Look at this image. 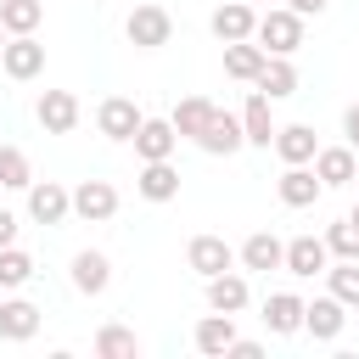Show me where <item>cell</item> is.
Masks as SVG:
<instances>
[{
  "mask_svg": "<svg viewBox=\"0 0 359 359\" xmlns=\"http://www.w3.org/2000/svg\"><path fill=\"white\" fill-rule=\"evenodd\" d=\"M252 39H258V45L269 50V56H292V50L303 45V17H297L292 6H269V11L258 17Z\"/></svg>",
  "mask_w": 359,
  "mask_h": 359,
  "instance_id": "1",
  "label": "cell"
},
{
  "mask_svg": "<svg viewBox=\"0 0 359 359\" xmlns=\"http://www.w3.org/2000/svg\"><path fill=\"white\" fill-rule=\"evenodd\" d=\"M123 34H129V45L135 50H157V45H168V34H174V17L163 11V6H135L129 17H123Z\"/></svg>",
  "mask_w": 359,
  "mask_h": 359,
  "instance_id": "2",
  "label": "cell"
},
{
  "mask_svg": "<svg viewBox=\"0 0 359 359\" xmlns=\"http://www.w3.org/2000/svg\"><path fill=\"white\" fill-rule=\"evenodd\" d=\"M196 146H202L208 157H230V151H241V146H247V129H241V118H236V112H224V107H213V118L202 123V135H196Z\"/></svg>",
  "mask_w": 359,
  "mask_h": 359,
  "instance_id": "3",
  "label": "cell"
},
{
  "mask_svg": "<svg viewBox=\"0 0 359 359\" xmlns=\"http://www.w3.org/2000/svg\"><path fill=\"white\" fill-rule=\"evenodd\" d=\"M342 325H348V303L342 297H314V303H303V331L314 337V342H337L342 337Z\"/></svg>",
  "mask_w": 359,
  "mask_h": 359,
  "instance_id": "4",
  "label": "cell"
},
{
  "mask_svg": "<svg viewBox=\"0 0 359 359\" xmlns=\"http://www.w3.org/2000/svg\"><path fill=\"white\" fill-rule=\"evenodd\" d=\"M0 67H6L11 79H39V73H45V45H39L34 34H11L6 50H0Z\"/></svg>",
  "mask_w": 359,
  "mask_h": 359,
  "instance_id": "5",
  "label": "cell"
},
{
  "mask_svg": "<svg viewBox=\"0 0 359 359\" xmlns=\"http://www.w3.org/2000/svg\"><path fill=\"white\" fill-rule=\"evenodd\" d=\"M73 213H79L84 224H107V219L118 213V191H112L107 180H79V191H73Z\"/></svg>",
  "mask_w": 359,
  "mask_h": 359,
  "instance_id": "6",
  "label": "cell"
},
{
  "mask_svg": "<svg viewBox=\"0 0 359 359\" xmlns=\"http://www.w3.org/2000/svg\"><path fill=\"white\" fill-rule=\"evenodd\" d=\"M28 213H34L39 224H67L73 191H62L56 180H34V185H28Z\"/></svg>",
  "mask_w": 359,
  "mask_h": 359,
  "instance_id": "7",
  "label": "cell"
},
{
  "mask_svg": "<svg viewBox=\"0 0 359 359\" xmlns=\"http://www.w3.org/2000/svg\"><path fill=\"white\" fill-rule=\"evenodd\" d=\"M95 123H101L107 140H135V129H140L146 118H140V107H135L129 95H107L101 112H95Z\"/></svg>",
  "mask_w": 359,
  "mask_h": 359,
  "instance_id": "8",
  "label": "cell"
},
{
  "mask_svg": "<svg viewBox=\"0 0 359 359\" xmlns=\"http://www.w3.org/2000/svg\"><path fill=\"white\" fill-rule=\"evenodd\" d=\"M174 146H180V129H174L168 118H146V123L135 129V151H140V163H163V157H174Z\"/></svg>",
  "mask_w": 359,
  "mask_h": 359,
  "instance_id": "9",
  "label": "cell"
},
{
  "mask_svg": "<svg viewBox=\"0 0 359 359\" xmlns=\"http://www.w3.org/2000/svg\"><path fill=\"white\" fill-rule=\"evenodd\" d=\"M275 191H280V202H286V208H314V196L325 191V180H320L309 163H286V174H280V185H275Z\"/></svg>",
  "mask_w": 359,
  "mask_h": 359,
  "instance_id": "10",
  "label": "cell"
},
{
  "mask_svg": "<svg viewBox=\"0 0 359 359\" xmlns=\"http://www.w3.org/2000/svg\"><path fill=\"white\" fill-rule=\"evenodd\" d=\"M185 258H191V269H196L202 280H213V275H224V269L236 264V252H230L224 236H196V241L185 247Z\"/></svg>",
  "mask_w": 359,
  "mask_h": 359,
  "instance_id": "11",
  "label": "cell"
},
{
  "mask_svg": "<svg viewBox=\"0 0 359 359\" xmlns=\"http://www.w3.org/2000/svg\"><path fill=\"white\" fill-rule=\"evenodd\" d=\"M325 264H331V247H325V236H297V241H286V275H325Z\"/></svg>",
  "mask_w": 359,
  "mask_h": 359,
  "instance_id": "12",
  "label": "cell"
},
{
  "mask_svg": "<svg viewBox=\"0 0 359 359\" xmlns=\"http://www.w3.org/2000/svg\"><path fill=\"white\" fill-rule=\"evenodd\" d=\"M79 123V95L73 90H45L39 95V129L45 135H67Z\"/></svg>",
  "mask_w": 359,
  "mask_h": 359,
  "instance_id": "13",
  "label": "cell"
},
{
  "mask_svg": "<svg viewBox=\"0 0 359 359\" xmlns=\"http://www.w3.org/2000/svg\"><path fill=\"white\" fill-rule=\"evenodd\" d=\"M252 28H258V11H252L247 0H230V6H219V11H213V34H219L224 45L252 39Z\"/></svg>",
  "mask_w": 359,
  "mask_h": 359,
  "instance_id": "14",
  "label": "cell"
},
{
  "mask_svg": "<svg viewBox=\"0 0 359 359\" xmlns=\"http://www.w3.org/2000/svg\"><path fill=\"white\" fill-rule=\"evenodd\" d=\"M264 62H269V50H264L258 39H236V45H224V73L241 79V84H252V79L264 73Z\"/></svg>",
  "mask_w": 359,
  "mask_h": 359,
  "instance_id": "15",
  "label": "cell"
},
{
  "mask_svg": "<svg viewBox=\"0 0 359 359\" xmlns=\"http://www.w3.org/2000/svg\"><path fill=\"white\" fill-rule=\"evenodd\" d=\"M314 174H320L325 185H353V174H359L353 146H320V151H314Z\"/></svg>",
  "mask_w": 359,
  "mask_h": 359,
  "instance_id": "16",
  "label": "cell"
},
{
  "mask_svg": "<svg viewBox=\"0 0 359 359\" xmlns=\"http://www.w3.org/2000/svg\"><path fill=\"white\" fill-rule=\"evenodd\" d=\"M135 191L146 196V202H174L180 196V168L163 157V163H146L140 168V180H135Z\"/></svg>",
  "mask_w": 359,
  "mask_h": 359,
  "instance_id": "17",
  "label": "cell"
},
{
  "mask_svg": "<svg viewBox=\"0 0 359 359\" xmlns=\"http://www.w3.org/2000/svg\"><path fill=\"white\" fill-rule=\"evenodd\" d=\"M241 264H247V269H258V275L286 269V241H275L269 230H258V236H247V241H241Z\"/></svg>",
  "mask_w": 359,
  "mask_h": 359,
  "instance_id": "18",
  "label": "cell"
},
{
  "mask_svg": "<svg viewBox=\"0 0 359 359\" xmlns=\"http://www.w3.org/2000/svg\"><path fill=\"white\" fill-rule=\"evenodd\" d=\"M73 286H79L84 297H101V292L112 286V264H107V252H73Z\"/></svg>",
  "mask_w": 359,
  "mask_h": 359,
  "instance_id": "19",
  "label": "cell"
},
{
  "mask_svg": "<svg viewBox=\"0 0 359 359\" xmlns=\"http://www.w3.org/2000/svg\"><path fill=\"white\" fill-rule=\"evenodd\" d=\"M264 325H269L275 337L303 331V297H297V292H275V297H264Z\"/></svg>",
  "mask_w": 359,
  "mask_h": 359,
  "instance_id": "20",
  "label": "cell"
},
{
  "mask_svg": "<svg viewBox=\"0 0 359 359\" xmlns=\"http://www.w3.org/2000/svg\"><path fill=\"white\" fill-rule=\"evenodd\" d=\"M34 331H39V309L28 297H6L0 303V337L6 342H28Z\"/></svg>",
  "mask_w": 359,
  "mask_h": 359,
  "instance_id": "21",
  "label": "cell"
},
{
  "mask_svg": "<svg viewBox=\"0 0 359 359\" xmlns=\"http://www.w3.org/2000/svg\"><path fill=\"white\" fill-rule=\"evenodd\" d=\"M241 129H247V146H275V118H269V95L252 90L247 107H241Z\"/></svg>",
  "mask_w": 359,
  "mask_h": 359,
  "instance_id": "22",
  "label": "cell"
},
{
  "mask_svg": "<svg viewBox=\"0 0 359 359\" xmlns=\"http://www.w3.org/2000/svg\"><path fill=\"white\" fill-rule=\"evenodd\" d=\"M230 342H236V314H219V309H213V314L196 325V348H202L208 359H224Z\"/></svg>",
  "mask_w": 359,
  "mask_h": 359,
  "instance_id": "23",
  "label": "cell"
},
{
  "mask_svg": "<svg viewBox=\"0 0 359 359\" xmlns=\"http://www.w3.org/2000/svg\"><path fill=\"white\" fill-rule=\"evenodd\" d=\"M275 151H280V163H314L320 140L309 123H286V129H275Z\"/></svg>",
  "mask_w": 359,
  "mask_h": 359,
  "instance_id": "24",
  "label": "cell"
},
{
  "mask_svg": "<svg viewBox=\"0 0 359 359\" xmlns=\"http://www.w3.org/2000/svg\"><path fill=\"white\" fill-rule=\"evenodd\" d=\"M208 309H219V314H241V309H247V280H241L236 269L213 275V280H208Z\"/></svg>",
  "mask_w": 359,
  "mask_h": 359,
  "instance_id": "25",
  "label": "cell"
},
{
  "mask_svg": "<svg viewBox=\"0 0 359 359\" xmlns=\"http://www.w3.org/2000/svg\"><path fill=\"white\" fill-rule=\"evenodd\" d=\"M252 84H258L269 101H280V95H292V90H297V67H292L286 56H269V62H264V73H258Z\"/></svg>",
  "mask_w": 359,
  "mask_h": 359,
  "instance_id": "26",
  "label": "cell"
},
{
  "mask_svg": "<svg viewBox=\"0 0 359 359\" xmlns=\"http://www.w3.org/2000/svg\"><path fill=\"white\" fill-rule=\"evenodd\" d=\"M208 118H213V101H208V95H185V101L168 112V123H174L180 135H191V140L202 135V123H208Z\"/></svg>",
  "mask_w": 359,
  "mask_h": 359,
  "instance_id": "27",
  "label": "cell"
},
{
  "mask_svg": "<svg viewBox=\"0 0 359 359\" xmlns=\"http://www.w3.org/2000/svg\"><path fill=\"white\" fill-rule=\"evenodd\" d=\"M95 353H101V359H135V353H140V337H135L129 325H101V331H95Z\"/></svg>",
  "mask_w": 359,
  "mask_h": 359,
  "instance_id": "28",
  "label": "cell"
},
{
  "mask_svg": "<svg viewBox=\"0 0 359 359\" xmlns=\"http://www.w3.org/2000/svg\"><path fill=\"white\" fill-rule=\"evenodd\" d=\"M0 22H6V34H34L45 22V6L39 0H0Z\"/></svg>",
  "mask_w": 359,
  "mask_h": 359,
  "instance_id": "29",
  "label": "cell"
},
{
  "mask_svg": "<svg viewBox=\"0 0 359 359\" xmlns=\"http://www.w3.org/2000/svg\"><path fill=\"white\" fill-rule=\"evenodd\" d=\"M325 280H331V297L359 309V258H337V269H325Z\"/></svg>",
  "mask_w": 359,
  "mask_h": 359,
  "instance_id": "30",
  "label": "cell"
},
{
  "mask_svg": "<svg viewBox=\"0 0 359 359\" xmlns=\"http://www.w3.org/2000/svg\"><path fill=\"white\" fill-rule=\"evenodd\" d=\"M0 185L6 191H28L34 185V168H28V157L17 146H0Z\"/></svg>",
  "mask_w": 359,
  "mask_h": 359,
  "instance_id": "31",
  "label": "cell"
},
{
  "mask_svg": "<svg viewBox=\"0 0 359 359\" xmlns=\"http://www.w3.org/2000/svg\"><path fill=\"white\" fill-rule=\"evenodd\" d=\"M28 275H34V258H28V252H22L17 241H11V247H0V292L22 286Z\"/></svg>",
  "mask_w": 359,
  "mask_h": 359,
  "instance_id": "32",
  "label": "cell"
},
{
  "mask_svg": "<svg viewBox=\"0 0 359 359\" xmlns=\"http://www.w3.org/2000/svg\"><path fill=\"white\" fill-rule=\"evenodd\" d=\"M325 247H331V258H359V224L353 219H337L325 230Z\"/></svg>",
  "mask_w": 359,
  "mask_h": 359,
  "instance_id": "33",
  "label": "cell"
},
{
  "mask_svg": "<svg viewBox=\"0 0 359 359\" xmlns=\"http://www.w3.org/2000/svg\"><path fill=\"white\" fill-rule=\"evenodd\" d=\"M342 135H348V146L359 151V101H353V107L342 112Z\"/></svg>",
  "mask_w": 359,
  "mask_h": 359,
  "instance_id": "34",
  "label": "cell"
},
{
  "mask_svg": "<svg viewBox=\"0 0 359 359\" xmlns=\"http://www.w3.org/2000/svg\"><path fill=\"white\" fill-rule=\"evenodd\" d=\"M11 241H17V213L0 208V247H11Z\"/></svg>",
  "mask_w": 359,
  "mask_h": 359,
  "instance_id": "35",
  "label": "cell"
},
{
  "mask_svg": "<svg viewBox=\"0 0 359 359\" xmlns=\"http://www.w3.org/2000/svg\"><path fill=\"white\" fill-rule=\"evenodd\" d=\"M286 6H292L297 17H320V11H325V0H286Z\"/></svg>",
  "mask_w": 359,
  "mask_h": 359,
  "instance_id": "36",
  "label": "cell"
},
{
  "mask_svg": "<svg viewBox=\"0 0 359 359\" xmlns=\"http://www.w3.org/2000/svg\"><path fill=\"white\" fill-rule=\"evenodd\" d=\"M230 353H236V359H258L264 348H258V342H241V337H236V342H230Z\"/></svg>",
  "mask_w": 359,
  "mask_h": 359,
  "instance_id": "37",
  "label": "cell"
},
{
  "mask_svg": "<svg viewBox=\"0 0 359 359\" xmlns=\"http://www.w3.org/2000/svg\"><path fill=\"white\" fill-rule=\"evenodd\" d=\"M0 50H6V22H0Z\"/></svg>",
  "mask_w": 359,
  "mask_h": 359,
  "instance_id": "38",
  "label": "cell"
},
{
  "mask_svg": "<svg viewBox=\"0 0 359 359\" xmlns=\"http://www.w3.org/2000/svg\"><path fill=\"white\" fill-rule=\"evenodd\" d=\"M348 219H353V224H359V208H353V213H348Z\"/></svg>",
  "mask_w": 359,
  "mask_h": 359,
  "instance_id": "39",
  "label": "cell"
},
{
  "mask_svg": "<svg viewBox=\"0 0 359 359\" xmlns=\"http://www.w3.org/2000/svg\"><path fill=\"white\" fill-rule=\"evenodd\" d=\"M353 185H359V174H353Z\"/></svg>",
  "mask_w": 359,
  "mask_h": 359,
  "instance_id": "40",
  "label": "cell"
},
{
  "mask_svg": "<svg viewBox=\"0 0 359 359\" xmlns=\"http://www.w3.org/2000/svg\"><path fill=\"white\" fill-rule=\"evenodd\" d=\"M247 6H258V0H247Z\"/></svg>",
  "mask_w": 359,
  "mask_h": 359,
  "instance_id": "41",
  "label": "cell"
}]
</instances>
